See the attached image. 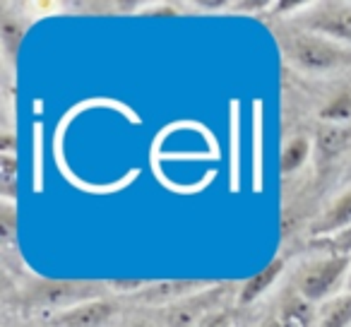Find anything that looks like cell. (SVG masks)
Here are the masks:
<instances>
[{
	"instance_id": "5bb4252c",
	"label": "cell",
	"mask_w": 351,
	"mask_h": 327,
	"mask_svg": "<svg viewBox=\"0 0 351 327\" xmlns=\"http://www.w3.org/2000/svg\"><path fill=\"white\" fill-rule=\"evenodd\" d=\"M351 325V293L339 296L325 306L320 315V327H349Z\"/></svg>"
},
{
	"instance_id": "277c9868",
	"label": "cell",
	"mask_w": 351,
	"mask_h": 327,
	"mask_svg": "<svg viewBox=\"0 0 351 327\" xmlns=\"http://www.w3.org/2000/svg\"><path fill=\"white\" fill-rule=\"evenodd\" d=\"M104 287L92 282H39L32 287L29 301L34 306H46V308H70L80 306V303L97 301L101 298Z\"/></svg>"
},
{
	"instance_id": "44dd1931",
	"label": "cell",
	"mask_w": 351,
	"mask_h": 327,
	"mask_svg": "<svg viewBox=\"0 0 351 327\" xmlns=\"http://www.w3.org/2000/svg\"><path fill=\"white\" fill-rule=\"evenodd\" d=\"M346 279H349V282H346V291L351 293V269H349V274H346Z\"/></svg>"
},
{
	"instance_id": "d6986e66",
	"label": "cell",
	"mask_w": 351,
	"mask_h": 327,
	"mask_svg": "<svg viewBox=\"0 0 351 327\" xmlns=\"http://www.w3.org/2000/svg\"><path fill=\"white\" fill-rule=\"evenodd\" d=\"M200 327H229V315L221 313V311L210 313V315L200 322Z\"/></svg>"
},
{
	"instance_id": "9c48e42d",
	"label": "cell",
	"mask_w": 351,
	"mask_h": 327,
	"mask_svg": "<svg viewBox=\"0 0 351 327\" xmlns=\"http://www.w3.org/2000/svg\"><path fill=\"white\" fill-rule=\"evenodd\" d=\"M346 229H351V191H346L344 195L337 197L335 205L325 212V217L313 226V234L315 236H337Z\"/></svg>"
},
{
	"instance_id": "6da1fadb",
	"label": "cell",
	"mask_w": 351,
	"mask_h": 327,
	"mask_svg": "<svg viewBox=\"0 0 351 327\" xmlns=\"http://www.w3.org/2000/svg\"><path fill=\"white\" fill-rule=\"evenodd\" d=\"M287 32H277L279 46L291 65L311 75L337 73L351 65V49L337 41L327 39L315 32H308L303 27H284Z\"/></svg>"
},
{
	"instance_id": "7a4b0ae2",
	"label": "cell",
	"mask_w": 351,
	"mask_h": 327,
	"mask_svg": "<svg viewBox=\"0 0 351 327\" xmlns=\"http://www.w3.org/2000/svg\"><path fill=\"white\" fill-rule=\"evenodd\" d=\"M351 269V260L344 255H332V258L317 260L311 263L298 272L296 287H298V296H303L308 303H317L322 298H327L335 287L341 282L344 274H349Z\"/></svg>"
},
{
	"instance_id": "30bf717a",
	"label": "cell",
	"mask_w": 351,
	"mask_h": 327,
	"mask_svg": "<svg viewBox=\"0 0 351 327\" xmlns=\"http://www.w3.org/2000/svg\"><path fill=\"white\" fill-rule=\"evenodd\" d=\"M282 269H284V260L282 258H274L272 263L267 265V267L260 269L255 277H250L248 282L241 287V293H239V303H241V306H248V303H253L255 298L260 296V293L267 291V289L279 279Z\"/></svg>"
},
{
	"instance_id": "3957f363",
	"label": "cell",
	"mask_w": 351,
	"mask_h": 327,
	"mask_svg": "<svg viewBox=\"0 0 351 327\" xmlns=\"http://www.w3.org/2000/svg\"><path fill=\"white\" fill-rule=\"evenodd\" d=\"M296 27L322 34L341 46H351V5H346V3H320L313 10L301 12Z\"/></svg>"
},
{
	"instance_id": "5b68a950",
	"label": "cell",
	"mask_w": 351,
	"mask_h": 327,
	"mask_svg": "<svg viewBox=\"0 0 351 327\" xmlns=\"http://www.w3.org/2000/svg\"><path fill=\"white\" fill-rule=\"evenodd\" d=\"M212 289V284L200 282V279H164V282L145 284L142 289H137L135 293H130V298L142 306H173V303H181L186 298L195 296Z\"/></svg>"
},
{
	"instance_id": "8992f818",
	"label": "cell",
	"mask_w": 351,
	"mask_h": 327,
	"mask_svg": "<svg viewBox=\"0 0 351 327\" xmlns=\"http://www.w3.org/2000/svg\"><path fill=\"white\" fill-rule=\"evenodd\" d=\"M118 313V306L106 298L80 303V306L63 311L51 320L53 327H104Z\"/></svg>"
},
{
	"instance_id": "2e32d148",
	"label": "cell",
	"mask_w": 351,
	"mask_h": 327,
	"mask_svg": "<svg viewBox=\"0 0 351 327\" xmlns=\"http://www.w3.org/2000/svg\"><path fill=\"white\" fill-rule=\"evenodd\" d=\"M320 118L325 123H339V125H349L351 123V92H341L327 104L320 111Z\"/></svg>"
},
{
	"instance_id": "4fadbf2b",
	"label": "cell",
	"mask_w": 351,
	"mask_h": 327,
	"mask_svg": "<svg viewBox=\"0 0 351 327\" xmlns=\"http://www.w3.org/2000/svg\"><path fill=\"white\" fill-rule=\"evenodd\" d=\"M17 183H20V167L15 154H0V195L5 202L17 197Z\"/></svg>"
},
{
	"instance_id": "8fae6325",
	"label": "cell",
	"mask_w": 351,
	"mask_h": 327,
	"mask_svg": "<svg viewBox=\"0 0 351 327\" xmlns=\"http://www.w3.org/2000/svg\"><path fill=\"white\" fill-rule=\"evenodd\" d=\"M311 306L303 296H289V301L282 306V311L274 315L269 327H308L311 325Z\"/></svg>"
},
{
	"instance_id": "7c38bea8",
	"label": "cell",
	"mask_w": 351,
	"mask_h": 327,
	"mask_svg": "<svg viewBox=\"0 0 351 327\" xmlns=\"http://www.w3.org/2000/svg\"><path fill=\"white\" fill-rule=\"evenodd\" d=\"M25 39V25H22L17 17H12L10 12H3V20H0V41H3V49L10 60L17 58V51Z\"/></svg>"
},
{
	"instance_id": "52a82bcc",
	"label": "cell",
	"mask_w": 351,
	"mask_h": 327,
	"mask_svg": "<svg viewBox=\"0 0 351 327\" xmlns=\"http://www.w3.org/2000/svg\"><path fill=\"white\" fill-rule=\"evenodd\" d=\"M219 293V291H217ZM215 293V296H217ZM215 296L210 293H195V296L186 298L181 303H173L164 311V320L161 327H200V322L212 313V303Z\"/></svg>"
},
{
	"instance_id": "ffe728a7",
	"label": "cell",
	"mask_w": 351,
	"mask_h": 327,
	"mask_svg": "<svg viewBox=\"0 0 351 327\" xmlns=\"http://www.w3.org/2000/svg\"><path fill=\"white\" fill-rule=\"evenodd\" d=\"M125 327H154V322H149V320H130Z\"/></svg>"
},
{
	"instance_id": "ac0fdd59",
	"label": "cell",
	"mask_w": 351,
	"mask_h": 327,
	"mask_svg": "<svg viewBox=\"0 0 351 327\" xmlns=\"http://www.w3.org/2000/svg\"><path fill=\"white\" fill-rule=\"evenodd\" d=\"M330 248L335 250V255H344V258L351 260V229L337 234L335 239H332Z\"/></svg>"
},
{
	"instance_id": "9a60e30c",
	"label": "cell",
	"mask_w": 351,
	"mask_h": 327,
	"mask_svg": "<svg viewBox=\"0 0 351 327\" xmlns=\"http://www.w3.org/2000/svg\"><path fill=\"white\" fill-rule=\"evenodd\" d=\"M308 152H311V142H308L306 137H296V140L289 142L282 152V161H279V164H282V171L284 173L296 171L303 161L308 159Z\"/></svg>"
},
{
	"instance_id": "ba28073f",
	"label": "cell",
	"mask_w": 351,
	"mask_h": 327,
	"mask_svg": "<svg viewBox=\"0 0 351 327\" xmlns=\"http://www.w3.org/2000/svg\"><path fill=\"white\" fill-rule=\"evenodd\" d=\"M346 149H351V123L349 125H339V123H322L315 130V152L317 159L335 161Z\"/></svg>"
},
{
	"instance_id": "e0dca14e",
	"label": "cell",
	"mask_w": 351,
	"mask_h": 327,
	"mask_svg": "<svg viewBox=\"0 0 351 327\" xmlns=\"http://www.w3.org/2000/svg\"><path fill=\"white\" fill-rule=\"evenodd\" d=\"M17 234V212L12 207V202H5L0 207V239L3 243H15Z\"/></svg>"
}]
</instances>
